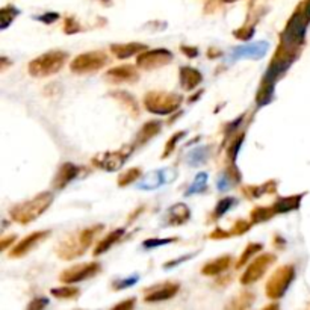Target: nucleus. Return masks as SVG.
<instances>
[{"label": "nucleus", "mask_w": 310, "mask_h": 310, "mask_svg": "<svg viewBox=\"0 0 310 310\" xmlns=\"http://www.w3.org/2000/svg\"><path fill=\"white\" fill-rule=\"evenodd\" d=\"M103 230V225H93L84 230H79L70 236H67L56 247V254L64 260H73L85 254V251L93 245L96 236Z\"/></svg>", "instance_id": "f257e3e1"}, {"label": "nucleus", "mask_w": 310, "mask_h": 310, "mask_svg": "<svg viewBox=\"0 0 310 310\" xmlns=\"http://www.w3.org/2000/svg\"><path fill=\"white\" fill-rule=\"evenodd\" d=\"M53 203V194L52 192H41L35 196L33 199L18 203L11 209L9 215L11 219L17 224L27 225L33 222L36 218H40Z\"/></svg>", "instance_id": "f03ea898"}, {"label": "nucleus", "mask_w": 310, "mask_h": 310, "mask_svg": "<svg viewBox=\"0 0 310 310\" xmlns=\"http://www.w3.org/2000/svg\"><path fill=\"white\" fill-rule=\"evenodd\" d=\"M68 59V53L62 50H50L38 58L32 59L27 65V71L32 78H49L61 71Z\"/></svg>", "instance_id": "7ed1b4c3"}, {"label": "nucleus", "mask_w": 310, "mask_h": 310, "mask_svg": "<svg viewBox=\"0 0 310 310\" xmlns=\"http://www.w3.org/2000/svg\"><path fill=\"white\" fill-rule=\"evenodd\" d=\"M310 17L307 12L304 11L303 5L300 3L298 8L295 9V12L291 15V18L288 20L283 32L280 33V41L292 46V47H300L304 43V36H306V29L309 26Z\"/></svg>", "instance_id": "20e7f679"}, {"label": "nucleus", "mask_w": 310, "mask_h": 310, "mask_svg": "<svg viewBox=\"0 0 310 310\" xmlns=\"http://www.w3.org/2000/svg\"><path fill=\"white\" fill-rule=\"evenodd\" d=\"M183 102V97L176 93L148 91L144 96V107L153 115H171Z\"/></svg>", "instance_id": "39448f33"}, {"label": "nucleus", "mask_w": 310, "mask_h": 310, "mask_svg": "<svg viewBox=\"0 0 310 310\" xmlns=\"http://www.w3.org/2000/svg\"><path fill=\"white\" fill-rule=\"evenodd\" d=\"M295 277V268L294 265H283L280 266L279 269H276L271 277L268 279L266 282V286H265V295L269 298V300H279L282 298L288 288L291 286L292 280Z\"/></svg>", "instance_id": "423d86ee"}, {"label": "nucleus", "mask_w": 310, "mask_h": 310, "mask_svg": "<svg viewBox=\"0 0 310 310\" xmlns=\"http://www.w3.org/2000/svg\"><path fill=\"white\" fill-rule=\"evenodd\" d=\"M107 62H109V56L102 50L87 52V53L78 55L70 62V70H71V73H76V74L96 73V71L106 67Z\"/></svg>", "instance_id": "0eeeda50"}, {"label": "nucleus", "mask_w": 310, "mask_h": 310, "mask_svg": "<svg viewBox=\"0 0 310 310\" xmlns=\"http://www.w3.org/2000/svg\"><path fill=\"white\" fill-rule=\"evenodd\" d=\"M274 262H276V254H273V253H263V254L257 256L254 260H251V263L248 265L245 273L241 276V283L244 286H250V285L259 282L265 276V273L271 268V265Z\"/></svg>", "instance_id": "6e6552de"}, {"label": "nucleus", "mask_w": 310, "mask_h": 310, "mask_svg": "<svg viewBox=\"0 0 310 310\" xmlns=\"http://www.w3.org/2000/svg\"><path fill=\"white\" fill-rule=\"evenodd\" d=\"M102 271V265L99 262H90V263H81L70 266L64 269L59 276V280L64 285H74L84 280H88L94 276H97Z\"/></svg>", "instance_id": "1a4fd4ad"}, {"label": "nucleus", "mask_w": 310, "mask_h": 310, "mask_svg": "<svg viewBox=\"0 0 310 310\" xmlns=\"http://www.w3.org/2000/svg\"><path fill=\"white\" fill-rule=\"evenodd\" d=\"M135 147H123L121 150H115V151H106L102 154H97L96 158H93V165L97 168H102L104 171L113 173L118 171L127 161V158L130 156L132 150Z\"/></svg>", "instance_id": "9d476101"}, {"label": "nucleus", "mask_w": 310, "mask_h": 310, "mask_svg": "<svg viewBox=\"0 0 310 310\" xmlns=\"http://www.w3.org/2000/svg\"><path fill=\"white\" fill-rule=\"evenodd\" d=\"M173 62V53L167 49H153V50H144L136 58V65L142 70L151 71L162 68Z\"/></svg>", "instance_id": "9b49d317"}, {"label": "nucleus", "mask_w": 310, "mask_h": 310, "mask_svg": "<svg viewBox=\"0 0 310 310\" xmlns=\"http://www.w3.org/2000/svg\"><path fill=\"white\" fill-rule=\"evenodd\" d=\"M50 230H40V231H33L30 235H27L26 238H23L15 247L11 248L9 251V257L11 259H20L24 257L26 254H29L35 247H38L43 241H46L50 236Z\"/></svg>", "instance_id": "f8f14e48"}, {"label": "nucleus", "mask_w": 310, "mask_h": 310, "mask_svg": "<svg viewBox=\"0 0 310 310\" xmlns=\"http://www.w3.org/2000/svg\"><path fill=\"white\" fill-rule=\"evenodd\" d=\"M180 291V285L176 282H165L161 285H154L151 288L144 289V301L145 303H159L171 300Z\"/></svg>", "instance_id": "ddd939ff"}, {"label": "nucleus", "mask_w": 310, "mask_h": 310, "mask_svg": "<svg viewBox=\"0 0 310 310\" xmlns=\"http://www.w3.org/2000/svg\"><path fill=\"white\" fill-rule=\"evenodd\" d=\"M104 79L110 84H135L139 79V73L133 65H120L109 68L104 73Z\"/></svg>", "instance_id": "4468645a"}, {"label": "nucleus", "mask_w": 310, "mask_h": 310, "mask_svg": "<svg viewBox=\"0 0 310 310\" xmlns=\"http://www.w3.org/2000/svg\"><path fill=\"white\" fill-rule=\"evenodd\" d=\"M176 176H177V173H176L174 168H165V170H159V171H151V173H148L142 179V182L138 185V188L139 189L151 191V189H156V188H159V186H162V185H165L168 182H173L176 179Z\"/></svg>", "instance_id": "2eb2a0df"}, {"label": "nucleus", "mask_w": 310, "mask_h": 310, "mask_svg": "<svg viewBox=\"0 0 310 310\" xmlns=\"http://www.w3.org/2000/svg\"><path fill=\"white\" fill-rule=\"evenodd\" d=\"M268 52V43L266 41H257L253 44H244L236 49H233L231 59H262L265 53Z\"/></svg>", "instance_id": "dca6fc26"}, {"label": "nucleus", "mask_w": 310, "mask_h": 310, "mask_svg": "<svg viewBox=\"0 0 310 310\" xmlns=\"http://www.w3.org/2000/svg\"><path fill=\"white\" fill-rule=\"evenodd\" d=\"M78 174H79V167H78V165H74V164H71V162L62 164V165L59 167V170H58L55 179H53V183H52L53 189H58V191L64 189L70 182H73V180L78 177Z\"/></svg>", "instance_id": "f3484780"}, {"label": "nucleus", "mask_w": 310, "mask_h": 310, "mask_svg": "<svg viewBox=\"0 0 310 310\" xmlns=\"http://www.w3.org/2000/svg\"><path fill=\"white\" fill-rule=\"evenodd\" d=\"M179 79H180V87L185 91H194L203 82V74L197 68L186 65V67H180Z\"/></svg>", "instance_id": "a211bd4d"}, {"label": "nucleus", "mask_w": 310, "mask_h": 310, "mask_svg": "<svg viewBox=\"0 0 310 310\" xmlns=\"http://www.w3.org/2000/svg\"><path fill=\"white\" fill-rule=\"evenodd\" d=\"M189 218H191V209L185 203H177V205L171 206L167 213V222L171 227L183 225L189 221Z\"/></svg>", "instance_id": "6ab92c4d"}, {"label": "nucleus", "mask_w": 310, "mask_h": 310, "mask_svg": "<svg viewBox=\"0 0 310 310\" xmlns=\"http://www.w3.org/2000/svg\"><path fill=\"white\" fill-rule=\"evenodd\" d=\"M277 182L276 180H268L266 183H262V185H247L242 188V194L248 199V200H253V199H260L263 196H271V194H276L277 192Z\"/></svg>", "instance_id": "aec40b11"}, {"label": "nucleus", "mask_w": 310, "mask_h": 310, "mask_svg": "<svg viewBox=\"0 0 310 310\" xmlns=\"http://www.w3.org/2000/svg\"><path fill=\"white\" fill-rule=\"evenodd\" d=\"M144 50H147V46L141 44V43H126V44H112L110 46V53L117 59H127L130 56L142 53Z\"/></svg>", "instance_id": "412c9836"}, {"label": "nucleus", "mask_w": 310, "mask_h": 310, "mask_svg": "<svg viewBox=\"0 0 310 310\" xmlns=\"http://www.w3.org/2000/svg\"><path fill=\"white\" fill-rule=\"evenodd\" d=\"M161 129H162V123L158 121V120H151V121H147L138 132L136 138H135V145L133 147H141L144 144H147L151 138H154L156 135L161 133Z\"/></svg>", "instance_id": "4be33fe9"}, {"label": "nucleus", "mask_w": 310, "mask_h": 310, "mask_svg": "<svg viewBox=\"0 0 310 310\" xmlns=\"http://www.w3.org/2000/svg\"><path fill=\"white\" fill-rule=\"evenodd\" d=\"M233 262V257L225 254V256H221L218 259H213L210 262H207L206 265L202 268V274L203 276H209V277H215V276H221L222 273H225L230 265Z\"/></svg>", "instance_id": "5701e85b"}, {"label": "nucleus", "mask_w": 310, "mask_h": 310, "mask_svg": "<svg viewBox=\"0 0 310 310\" xmlns=\"http://www.w3.org/2000/svg\"><path fill=\"white\" fill-rule=\"evenodd\" d=\"M112 99H115L118 103L123 104V107L133 117V118H138L139 117V104L136 102V99L127 93V91H112L109 94Z\"/></svg>", "instance_id": "b1692460"}, {"label": "nucleus", "mask_w": 310, "mask_h": 310, "mask_svg": "<svg viewBox=\"0 0 310 310\" xmlns=\"http://www.w3.org/2000/svg\"><path fill=\"white\" fill-rule=\"evenodd\" d=\"M123 236H124V228H115L113 231H110L107 236H104L103 239L96 245L93 254H94V256H102V254H104V253H106L107 250H110Z\"/></svg>", "instance_id": "393cba45"}, {"label": "nucleus", "mask_w": 310, "mask_h": 310, "mask_svg": "<svg viewBox=\"0 0 310 310\" xmlns=\"http://www.w3.org/2000/svg\"><path fill=\"white\" fill-rule=\"evenodd\" d=\"M301 200H303V196L298 194V196H291V197H282L279 199L273 207L276 209L277 213H288V212H292V210H297L300 205H301Z\"/></svg>", "instance_id": "a878e982"}, {"label": "nucleus", "mask_w": 310, "mask_h": 310, "mask_svg": "<svg viewBox=\"0 0 310 310\" xmlns=\"http://www.w3.org/2000/svg\"><path fill=\"white\" fill-rule=\"evenodd\" d=\"M274 87H276V82L274 81H268V79H262V84L257 90V94H256V104L259 107L265 106L271 102L273 99V94H274Z\"/></svg>", "instance_id": "bb28decb"}, {"label": "nucleus", "mask_w": 310, "mask_h": 310, "mask_svg": "<svg viewBox=\"0 0 310 310\" xmlns=\"http://www.w3.org/2000/svg\"><path fill=\"white\" fill-rule=\"evenodd\" d=\"M277 215L276 209L273 206H259L254 207L251 212H250V221L253 224H260V222H265V221H269L271 218H274Z\"/></svg>", "instance_id": "cd10ccee"}, {"label": "nucleus", "mask_w": 310, "mask_h": 310, "mask_svg": "<svg viewBox=\"0 0 310 310\" xmlns=\"http://www.w3.org/2000/svg\"><path fill=\"white\" fill-rule=\"evenodd\" d=\"M260 250H263V245H262V244H259V242H250V244L245 247V250H244V253L241 254V257L238 259L235 268H236V269H241L244 265H247L248 262H251V259L254 257V254L260 253Z\"/></svg>", "instance_id": "c85d7f7f"}, {"label": "nucleus", "mask_w": 310, "mask_h": 310, "mask_svg": "<svg viewBox=\"0 0 310 310\" xmlns=\"http://www.w3.org/2000/svg\"><path fill=\"white\" fill-rule=\"evenodd\" d=\"M141 176H142V170L141 168H129V170H126L124 173H121L118 176L117 185L120 188H126V186L132 185L133 182H136Z\"/></svg>", "instance_id": "c756f323"}, {"label": "nucleus", "mask_w": 310, "mask_h": 310, "mask_svg": "<svg viewBox=\"0 0 310 310\" xmlns=\"http://www.w3.org/2000/svg\"><path fill=\"white\" fill-rule=\"evenodd\" d=\"M50 294L59 300H76L81 295V291L76 286H59L52 289Z\"/></svg>", "instance_id": "7c9ffc66"}, {"label": "nucleus", "mask_w": 310, "mask_h": 310, "mask_svg": "<svg viewBox=\"0 0 310 310\" xmlns=\"http://www.w3.org/2000/svg\"><path fill=\"white\" fill-rule=\"evenodd\" d=\"M254 294H251V292H242V294H239V295H236L233 300H231V303H228L227 304V307L228 309H248L251 304H253V301H254Z\"/></svg>", "instance_id": "2f4dec72"}, {"label": "nucleus", "mask_w": 310, "mask_h": 310, "mask_svg": "<svg viewBox=\"0 0 310 310\" xmlns=\"http://www.w3.org/2000/svg\"><path fill=\"white\" fill-rule=\"evenodd\" d=\"M18 14H20L18 9L14 8V6H5V8H2V11H0V29L5 30V29L14 21V18H15Z\"/></svg>", "instance_id": "473e14b6"}, {"label": "nucleus", "mask_w": 310, "mask_h": 310, "mask_svg": "<svg viewBox=\"0 0 310 310\" xmlns=\"http://www.w3.org/2000/svg\"><path fill=\"white\" fill-rule=\"evenodd\" d=\"M207 189V174L206 173H199L197 177L194 179L192 185L189 186V189L186 191V196H192V194H202Z\"/></svg>", "instance_id": "72a5a7b5"}, {"label": "nucleus", "mask_w": 310, "mask_h": 310, "mask_svg": "<svg viewBox=\"0 0 310 310\" xmlns=\"http://www.w3.org/2000/svg\"><path fill=\"white\" fill-rule=\"evenodd\" d=\"M244 138H245V133L242 132V133H238V135L230 141V145H228V148H227V158H228L230 162H235V161H236V156H238L239 148H241V145H242V142H244Z\"/></svg>", "instance_id": "f704fd0d"}, {"label": "nucleus", "mask_w": 310, "mask_h": 310, "mask_svg": "<svg viewBox=\"0 0 310 310\" xmlns=\"http://www.w3.org/2000/svg\"><path fill=\"white\" fill-rule=\"evenodd\" d=\"M235 205H236V199H233V197H225V199L219 200L216 207H215V210L212 212V218L219 219L228 209H231Z\"/></svg>", "instance_id": "c9c22d12"}, {"label": "nucleus", "mask_w": 310, "mask_h": 310, "mask_svg": "<svg viewBox=\"0 0 310 310\" xmlns=\"http://www.w3.org/2000/svg\"><path fill=\"white\" fill-rule=\"evenodd\" d=\"M207 151H209V147H200V148H196L194 151L189 153V156L186 158V162L189 165H200L202 162H205L207 159Z\"/></svg>", "instance_id": "e433bc0d"}, {"label": "nucleus", "mask_w": 310, "mask_h": 310, "mask_svg": "<svg viewBox=\"0 0 310 310\" xmlns=\"http://www.w3.org/2000/svg\"><path fill=\"white\" fill-rule=\"evenodd\" d=\"M186 135V132H176L168 141H167V144H165V148H164V154H162V159H167L168 156H171L173 154V151H174V148L177 147V144H179V141H182V138Z\"/></svg>", "instance_id": "4c0bfd02"}, {"label": "nucleus", "mask_w": 310, "mask_h": 310, "mask_svg": "<svg viewBox=\"0 0 310 310\" xmlns=\"http://www.w3.org/2000/svg\"><path fill=\"white\" fill-rule=\"evenodd\" d=\"M179 239L177 238H165V239H161V238H150L147 241L142 242V247L147 248V250H153L156 247H162V245H167V244H173V242H177Z\"/></svg>", "instance_id": "58836bf2"}, {"label": "nucleus", "mask_w": 310, "mask_h": 310, "mask_svg": "<svg viewBox=\"0 0 310 310\" xmlns=\"http://www.w3.org/2000/svg\"><path fill=\"white\" fill-rule=\"evenodd\" d=\"M235 38H238L239 41H248L253 35H254V24H245L239 29H236L233 32Z\"/></svg>", "instance_id": "ea45409f"}, {"label": "nucleus", "mask_w": 310, "mask_h": 310, "mask_svg": "<svg viewBox=\"0 0 310 310\" xmlns=\"http://www.w3.org/2000/svg\"><path fill=\"white\" fill-rule=\"evenodd\" d=\"M251 225H253L251 221H247V219H238V221L233 224L231 233H233V236H241V235L247 233V231L251 228Z\"/></svg>", "instance_id": "a19ab883"}, {"label": "nucleus", "mask_w": 310, "mask_h": 310, "mask_svg": "<svg viewBox=\"0 0 310 310\" xmlns=\"http://www.w3.org/2000/svg\"><path fill=\"white\" fill-rule=\"evenodd\" d=\"M82 30V26L78 23V20L71 18V17H65L64 18V32L67 35H71V33H78Z\"/></svg>", "instance_id": "79ce46f5"}, {"label": "nucleus", "mask_w": 310, "mask_h": 310, "mask_svg": "<svg viewBox=\"0 0 310 310\" xmlns=\"http://www.w3.org/2000/svg\"><path fill=\"white\" fill-rule=\"evenodd\" d=\"M138 280H139L138 276H135V277L132 276V277H127V279H121V280L113 282V283H112V288H113V291H123V289H127V288L133 286Z\"/></svg>", "instance_id": "37998d69"}, {"label": "nucleus", "mask_w": 310, "mask_h": 310, "mask_svg": "<svg viewBox=\"0 0 310 310\" xmlns=\"http://www.w3.org/2000/svg\"><path fill=\"white\" fill-rule=\"evenodd\" d=\"M231 236H233L231 230H224V228H221V227H216V228L209 235V238L213 239V241H218V239H228V238H231Z\"/></svg>", "instance_id": "c03bdc74"}, {"label": "nucleus", "mask_w": 310, "mask_h": 310, "mask_svg": "<svg viewBox=\"0 0 310 310\" xmlns=\"http://www.w3.org/2000/svg\"><path fill=\"white\" fill-rule=\"evenodd\" d=\"M49 304V300L47 298H43V297H40V298H33L29 304H27V309L29 310H41L44 309L46 306Z\"/></svg>", "instance_id": "a18cd8bd"}, {"label": "nucleus", "mask_w": 310, "mask_h": 310, "mask_svg": "<svg viewBox=\"0 0 310 310\" xmlns=\"http://www.w3.org/2000/svg\"><path fill=\"white\" fill-rule=\"evenodd\" d=\"M36 20L41 21V23H46V24H52L53 21L59 20V14L58 12H46L43 15H38Z\"/></svg>", "instance_id": "49530a36"}, {"label": "nucleus", "mask_w": 310, "mask_h": 310, "mask_svg": "<svg viewBox=\"0 0 310 310\" xmlns=\"http://www.w3.org/2000/svg\"><path fill=\"white\" fill-rule=\"evenodd\" d=\"M135 304H136V300H135V298H127V300H124V301H121V303L115 304V306H113V309L130 310L135 307Z\"/></svg>", "instance_id": "de8ad7c7"}, {"label": "nucleus", "mask_w": 310, "mask_h": 310, "mask_svg": "<svg viewBox=\"0 0 310 310\" xmlns=\"http://www.w3.org/2000/svg\"><path fill=\"white\" fill-rule=\"evenodd\" d=\"M15 239H17V236H15V235H11V236H3V238H2V241H0V248H2V251H6V250L9 248V245H12V244L15 242Z\"/></svg>", "instance_id": "09e8293b"}, {"label": "nucleus", "mask_w": 310, "mask_h": 310, "mask_svg": "<svg viewBox=\"0 0 310 310\" xmlns=\"http://www.w3.org/2000/svg\"><path fill=\"white\" fill-rule=\"evenodd\" d=\"M180 52L185 53V56H188V58H197L199 56V49H196L192 46H182Z\"/></svg>", "instance_id": "8fccbe9b"}, {"label": "nucleus", "mask_w": 310, "mask_h": 310, "mask_svg": "<svg viewBox=\"0 0 310 310\" xmlns=\"http://www.w3.org/2000/svg\"><path fill=\"white\" fill-rule=\"evenodd\" d=\"M194 254H186V256H183V257H180V259H176V260H171V262H168V263H165L164 265V268L165 269H168V268H173V266H176V265H179L180 262H185V260H188V259H191Z\"/></svg>", "instance_id": "3c124183"}, {"label": "nucleus", "mask_w": 310, "mask_h": 310, "mask_svg": "<svg viewBox=\"0 0 310 310\" xmlns=\"http://www.w3.org/2000/svg\"><path fill=\"white\" fill-rule=\"evenodd\" d=\"M207 55H209V58L210 59H213V58H219L222 53L218 50V49H215V47H212V49H209V52H207Z\"/></svg>", "instance_id": "603ef678"}, {"label": "nucleus", "mask_w": 310, "mask_h": 310, "mask_svg": "<svg viewBox=\"0 0 310 310\" xmlns=\"http://www.w3.org/2000/svg\"><path fill=\"white\" fill-rule=\"evenodd\" d=\"M0 62H2V64H0V70H2V71H5V70L8 68V65H11V64H12V62H11V61H9L6 56H2V58H0Z\"/></svg>", "instance_id": "864d4df0"}, {"label": "nucleus", "mask_w": 310, "mask_h": 310, "mask_svg": "<svg viewBox=\"0 0 310 310\" xmlns=\"http://www.w3.org/2000/svg\"><path fill=\"white\" fill-rule=\"evenodd\" d=\"M203 93H205V91H199V93H197V96H192V97H189V100H188V102H189V103H194V102H197V100H199V97H202V94H203Z\"/></svg>", "instance_id": "5fc2aeb1"}, {"label": "nucleus", "mask_w": 310, "mask_h": 310, "mask_svg": "<svg viewBox=\"0 0 310 310\" xmlns=\"http://www.w3.org/2000/svg\"><path fill=\"white\" fill-rule=\"evenodd\" d=\"M222 2H225V3H230V2H235V0H222Z\"/></svg>", "instance_id": "6e6d98bb"}]
</instances>
